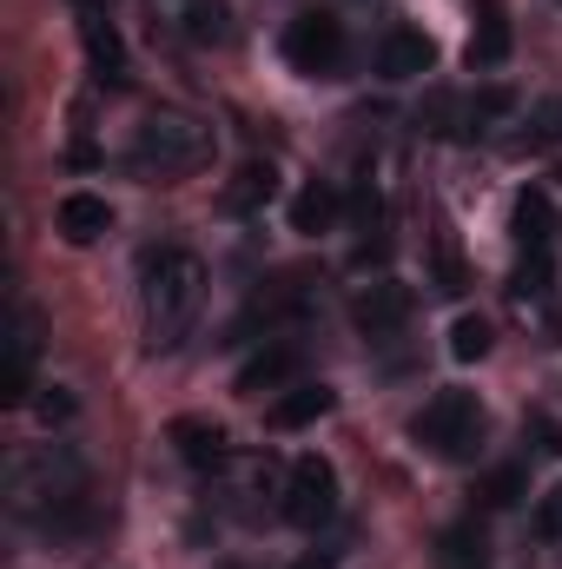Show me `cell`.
<instances>
[{
  "mask_svg": "<svg viewBox=\"0 0 562 569\" xmlns=\"http://www.w3.org/2000/svg\"><path fill=\"white\" fill-rule=\"evenodd\" d=\"M338 212H344L338 186H331V179H304V186H298V199H291V232L318 239V232H331V226H338Z\"/></svg>",
  "mask_w": 562,
  "mask_h": 569,
  "instance_id": "obj_14",
  "label": "cell"
},
{
  "mask_svg": "<svg viewBox=\"0 0 562 569\" xmlns=\"http://www.w3.org/2000/svg\"><path fill=\"white\" fill-rule=\"evenodd\" d=\"M284 60H291L298 73H311V80H331V73L344 67V27H338L331 13H298V20L284 27Z\"/></svg>",
  "mask_w": 562,
  "mask_h": 569,
  "instance_id": "obj_6",
  "label": "cell"
},
{
  "mask_svg": "<svg viewBox=\"0 0 562 569\" xmlns=\"http://www.w3.org/2000/svg\"><path fill=\"white\" fill-rule=\"evenodd\" d=\"M279 199V166L272 159H245L232 179H225V192H219V206L232 212V219H245V212H265Z\"/></svg>",
  "mask_w": 562,
  "mask_h": 569,
  "instance_id": "obj_10",
  "label": "cell"
},
{
  "mask_svg": "<svg viewBox=\"0 0 562 569\" xmlns=\"http://www.w3.org/2000/svg\"><path fill=\"white\" fill-rule=\"evenodd\" d=\"M556 120H562L556 107H543V113L530 120V133H510V140H503V152H510V159H523V152H543V146H550V140L562 133Z\"/></svg>",
  "mask_w": 562,
  "mask_h": 569,
  "instance_id": "obj_23",
  "label": "cell"
},
{
  "mask_svg": "<svg viewBox=\"0 0 562 569\" xmlns=\"http://www.w3.org/2000/svg\"><path fill=\"white\" fill-rule=\"evenodd\" d=\"M483 351H490V325H483L476 311H463V318L450 325V358H456V365H476Z\"/></svg>",
  "mask_w": 562,
  "mask_h": 569,
  "instance_id": "obj_20",
  "label": "cell"
},
{
  "mask_svg": "<svg viewBox=\"0 0 562 569\" xmlns=\"http://www.w3.org/2000/svg\"><path fill=\"white\" fill-rule=\"evenodd\" d=\"M40 311L33 305H13V325H7V365H0V405H27L33 391V365H40Z\"/></svg>",
  "mask_w": 562,
  "mask_h": 569,
  "instance_id": "obj_7",
  "label": "cell"
},
{
  "mask_svg": "<svg viewBox=\"0 0 562 569\" xmlns=\"http://www.w3.org/2000/svg\"><path fill=\"white\" fill-rule=\"evenodd\" d=\"M140 172H159V179H185L212 159V127L199 113H145L133 127V152H127Z\"/></svg>",
  "mask_w": 562,
  "mask_h": 569,
  "instance_id": "obj_3",
  "label": "cell"
},
{
  "mask_svg": "<svg viewBox=\"0 0 562 569\" xmlns=\"http://www.w3.org/2000/svg\"><path fill=\"white\" fill-rule=\"evenodd\" d=\"M291 378H298V351H291V345H265V351H252V358L239 365L232 391H239V398H265V391H279Z\"/></svg>",
  "mask_w": 562,
  "mask_h": 569,
  "instance_id": "obj_13",
  "label": "cell"
},
{
  "mask_svg": "<svg viewBox=\"0 0 562 569\" xmlns=\"http://www.w3.org/2000/svg\"><path fill=\"white\" fill-rule=\"evenodd\" d=\"M550 279H556V266H550V252H523V266H516V279L510 291L530 305V298H550Z\"/></svg>",
  "mask_w": 562,
  "mask_h": 569,
  "instance_id": "obj_21",
  "label": "cell"
},
{
  "mask_svg": "<svg viewBox=\"0 0 562 569\" xmlns=\"http://www.w3.org/2000/svg\"><path fill=\"white\" fill-rule=\"evenodd\" d=\"M436 67V47H430V33L418 27H398V33H384V47H378V73L384 80H418Z\"/></svg>",
  "mask_w": 562,
  "mask_h": 569,
  "instance_id": "obj_12",
  "label": "cell"
},
{
  "mask_svg": "<svg viewBox=\"0 0 562 569\" xmlns=\"http://www.w3.org/2000/svg\"><path fill=\"white\" fill-rule=\"evenodd\" d=\"M113 232V206L100 192H67L60 199V239L67 246H100Z\"/></svg>",
  "mask_w": 562,
  "mask_h": 569,
  "instance_id": "obj_11",
  "label": "cell"
},
{
  "mask_svg": "<svg viewBox=\"0 0 562 569\" xmlns=\"http://www.w3.org/2000/svg\"><path fill=\"white\" fill-rule=\"evenodd\" d=\"M140 305H145V345H152V351H172V345L192 331L199 305H205V259L185 252V246H159V252H145Z\"/></svg>",
  "mask_w": 562,
  "mask_h": 569,
  "instance_id": "obj_2",
  "label": "cell"
},
{
  "mask_svg": "<svg viewBox=\"0 0 562 569\" xmlns=\"http://www.w3.org/2000/svg\"><path fill=\"white\" fill-rule=\"evenodd\" d=\"M550 226H556L550 199H543V192H516V212H510L516 246H523V252H550Z\"/></svg>",
  "mask_w": 562,
  "mask_h": 569,
  "instance_id": "obj_17",
  "label": "cell"
},
{
  "mask_svg": "<svg viewBox=\"0 0 562 569\" xmlns=\"http://www.w3.org/2000/svg\"><path fill=\"white\" fill-rule=\"evenodd\" d=\"M7 510L20 523H73L87 510V463L67 443H33L7 457Z\"/></svg>",
  "mask_w": 562,
  "mask_h": 569,
  "instance_id": "obj_1",
  "label": "cell"
},
{
  "mask_svg": "<svg viewBox=\"0 0 562 569\" xmlns=\"http://www.w3.org/2000/svg\"><path fill=\"white\" fill-rule=\"evenodd\" d=\"M80 47H87L93 73H100L107 87H127V80H133V67H127V40H120V27H113L100 7H87V13H80Z\"/></svg>",
  "mask_w": 562,
  "mask_h": 569,
  "instance_id": "obj_9",
  "label": "cell"
},
{
  "mask_svg": "<svg viewBox=\"0 0 562 569\" xmlns=\"http://www.w3.org/2000/svg\"><path fill=\"white\" fill-rule=\"evenodd\" d=\"M291 569H331V557H298Z\"/></svg>",
  "mask_w": 562,
  "mask_h": 569,
  "instance_id": "obj_28",
  "label": "cell"
},
{
  "mask_svg": "<svg viewBox=\"0 0 562 569\" xmlns=\"http://www.w3.org/2000/svg\"><path fill=\"white\" fill-rule=\"evenodd\" d=\"M331 405H338V391H331V385H291L279 405H272V430L318 425V418H331Z\"/></svg>",
  "mask_w": 562,
  "mask_h": 569,
  "instance_id": "obj_15",
  "label": "cell"
},
{
  "mask_svg": "<svg viewBox=\"0 0 562 569\" xmlns=\"http://www.w3.org/2000/svg\"><path fill=\"white\" fill-rule=\"evenodd\" d=\"M411 311H418V291H411L404 279H378V284H364V291L351 298V318H358L364 338H391V331H404Z\"/></svg>",
  "mask_w": 562,
  "mask_h": 569,
  "instance_id": "obj_8",
  "label": "cell"
},
{
  "mask_svg": "<svg viewBox=\"0 0 562 569\" xmlns=\"http://www.w3.org/2000/svg\"><path fill=\"white\" fill-rule=\"evenodd\" d=\"M87 7H93V0H80V13H87Z\"/></svg>",
  "mask_w": 562,
  "mask_h": 569,
  "instance_id": "obj_29",
  "label": "cell"
},
{
  "mask_svg": "<svg viewBox=\"0 0 562 569\" xmlns=\"http://www.w3.org/2000/svg\"><path fill=\"white\" fill-rule=\"evenodd\" d=\"M503 53H510V27L490 13V20L476 27V40H470V53H463V60H470V67H496Z\"/></svg>",
  "mask_w": 562,
  "mask_h": 569,
  "instance_id": "obj_22",
  "label": "cell"
},
{
  "mask_svg": "<svg viewBox=\"0 0 562 569\" xmlns=\"http://www.w3.org/2000/svg\"><path fill=\"white\" fill-rule=\"evenodd\" d=\"M516 497H523V470H516V463H510V470H496V477L483 483V503H496V510H510Z\"/></svg>",
  "mask_w": 562,
  "mask_h": 569,
  "instance_id": "obj_25",
  "label": "cell"
},
{
  "mask_svg": "<svg viewBox=\"0 0 562 569\" xmlns=\"http://www.w3.org/2000/svg\"><path fill=\"white\" fill-rule=\"evenodd\" d=\"M33 411H40V425H47V430H53V425H73V391H67V385H47V398H40Z\"/></svg>",
  "mask_w": 562,
  "mask_h": 569,
  "instance_id": "obj_26",
  "label": "cell"
},
{
  "mask_svg": "<svg viewBox=\"0 0 562 569\" xmlns=\"http://www.w3.org/2000/svg\"><path fill=\"white\" fill-rule=\"evenodd\" d=\"M536 530H543L550 543H562V483L543 497V503H536Z\"/></svg>",
  "mask_w": 562,
  "mask_h": 569,
  "instance_id": "obj_27",
  "label": "cell"
},
{
  "mask_svg": "<svg viewBox=\"0 0 562 569\" xmlns=\"http://www.w3.org/2000/svg\"><path fill=\"white\" fill-rule=\"evenodd\" d=\"M443 569H483V543L470 530H450L443 537Z\"/></svg>",
  "mask_w": 562,
  "mask_h": 569,
  "instance_id": "obj_24",
  "label": "cell"
},
{
  "mask_svg": "<svg viewBox=\"0 0 562 569\" xmlns=\"http://www.w3.org/2000/svg\"><path fill=\"white\" fill-rule=\"evenodd\" d=\"M185 33H192L199 47L232 40V13H225V0H192V7H185Z\"/></svg>",
  "mask_w": 562,
  "mask_h": 569,
  "instance_id": "obj_19",
  "label": "cell"
},
{
  "mask_svg": "<svg viewBox=\"0 0 562 569\" xmlns=\"http://www.w3.org/2000/svg\"><path fill=\"white\" fill-rule=\"evenodd\" d=\"M516 113V87H476L470 100H463V133H490V127H503Z\"/></svg>",
  "mask_w": 562,
  "mask_h": 569,
  "instance_id": "obj_18",
  "label": "cell"
},
{
  "mask_svg": "<svg viewBox=\"0 0 562 569\" xmlns=\"http://www.w3.org/2000/svg\"><path fill=\"white\" fill-rule=\"evenodd\" d=\"M172 443H179V457H185L192 470H219V463H225V430L205 425V418H179V425H172Z\"/></svg>",
  "mask_w": 562,
  "mask_h": 569,
  "instance_id": "obj_16",
  "label": "cell"
},
{
  "mask_svg": "<svg viewBox=\"0 0 562 569\" xmlns=\"http://www.w3.org/2000/svg\"><path fill=\"white\" fill-rule=\"evenodd\" d=\"M331 510H338V470L311 450L284 477V523L291 530H318V523H331Z\"/></svg>",
  "mask_w": 562,
  "mask_h": 569,
  "instance_id": "obj_5",
  "label": "cell"
},
{
  "mask_svg": "<svg viewBox=\"0 0 562 569\" xmlns=\"http://www.w3.org/2000/svg\"><path fill=\"white\" fill-rule=\"evenodd\" d=\"M411 437H418V450L443 457V463L476 457V443H483V405H476V391H456V385L436 391L418 418H411Z\"/></svg>",
  "mask_w": 562,
  "mask_h": 569,
  "instance_id": "obj_4",
  "label": "cell"
}]
</instances>
